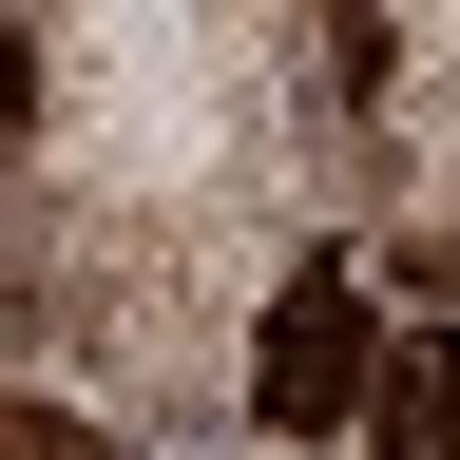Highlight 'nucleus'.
I'll use <instances>...</instances> for the list:
<instances>
[{
    "label": "nucleus",
    "instance_id": "nucleus-1",
    "mask_svg": "<svg viewBox=\"0 0 460 460\" xmlns=\"http://www.w3.org/2000/svg\"><path fill=\"white\" fill-rule=\"evenodd\" d=\"M384 365H402V345H384V307H365V269L307 250V269L269 288V326H250V422H269V441H326V422L384 402Z\"/></svg>",
    "mask_w": 460,
    "mask_h": 460
},
{
    "label": "nucleus",
    "instance_id": "nucleus-2",
    "mask_svg": "<svg viewBox=\"0 0 460 460\" xmlns=\"http://www.w3.org/2000/svg\"><path fill=\"white\" fill-rule=\"evenodd\" d=\"M365 460H460V326H422L365 402Z\"/></svg>",
    "mask_w": 460,
    "mask_h": 460
},
{
    "label": "nucleus",
    "instance_id": "nucleus-3",
    "mask_svg": "<svg viewBox=\"0 0 460 460\" xmlns=\"http://www.w3.org/2000/svg\"><path fill=\"white\" fill-rule=\"evenodd\" d=\"M20 460H96V422H58V402H20Z\"/></svg>",
    "mask_w": 460,
    "mask_h": 460
}]
</instances>
